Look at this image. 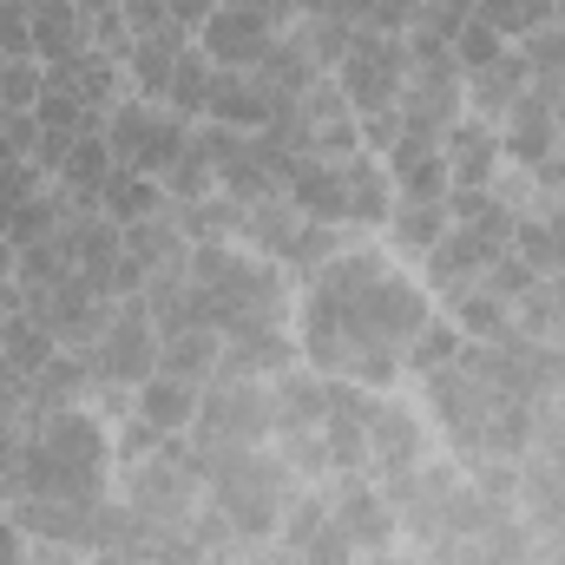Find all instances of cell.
<instances>
[{"label":"cell","instance_id":"obj_1","mask_svg":"<svg viewBox=\"0 0 565 565\" xmlns=\"http://www.w3.org/2000/svg\"><path fill=\"white\" fill-rule=\"evenodd\" d=\"M427 316L434 309L415 289V277H402L382 250H335L309 289L302 355L316 369H335L342 382L388 388Z\"/></svg>","mask_w":565,"mask_h":565},{"label":"cell","instance_id":"obj_2","mask_svg":"<svg viewBox=\"0 0 565 565\" xmlns=\"http://www.w3.org/2000/svg\"><path fill=\"white\" fill-rule=\"evenodd\" d=\"M184 270L204 282L217 335L237 329V322H282L289 296H282V270L270 257H250V250H231V244H191Z\"/></svg>","mask_w":565,"mask_h":565},{"label":"cell","instance_id":"obj_3","mask_svg":"<svg viewBox=\"0 0 565 565\" xmlns=\"http://www.w3.org/2000/svg\"><path fill=\"white\" fill-rule=\"evenodd\" d=\"M415 73V53H408V33H382V26H355L342 66H335V86L342 99L369 119V113H388L402 106V86Z\"/></svg>","mask_w":565,"mask_h":565},{"label":"cell","instance_id":"obj_4","mask_svg":"<svg viewBox=\"0 0 565 565\" xmlns=\"http://www.w3.org/2000/svg\"><path fill=\"white\" fill-rule=\"evenodd\" d=\"M106 145H113V164L145 171V178H164L178 164V151L191 145V119H178L158 99H119L106 113Z\"/></svg>","mask_w":565,"mask_h":565},{"label":"cell","instance_id":"obj_5","mask_svg":"<svg viewBox=\"0 0 565 565\" xmlns=\"http://www.w3.org/2000/svg\"><path fill=\"white\" fill-rule=\"evenodd\" d=\"M244 237L270 257V264H289V270H322L342 244H335V224H316L302 217L289 198H264V204H244Z\"/></svg>","mask_w":565,"mask_h":565},{"label":"cell","instance_id":"obj_6","mask_svg":"<svg viewBox=\"0 0 565 565\" xmlns=\"http://www.w3.org/2000/svg\"><path fill=\"white\" fill-rule=\"evenodd\" d=\"M126 507L139 513L145 526H191L198 520V507H204V480L184 467V460H171L164 447L139 460V467H126Z\"/></svg>","mask_w":565,"mask_h":565},{"label":"cell","instance_id":"obj_7","mask_svg":"<svg viewBox=\"0 0 565 565\" xmlns=\"http://www.w3.org/2000/svg\"><path fill=\"white\" fill-rule=\"evenodd\" d=\"M86 355H93L99 388H139V382L158 375V329H151V316H145V296H126V302L113 309L106 335H99Z\"/></svg>","mask_w":565,"mask_h":565},{"label":"cell","instance_id":"obj_8","mask_svg":"<svg viewBox=\"0 0 565 565\" xmlns=\"http://www.w3.org/2000/svg\"><path fill=\"white\" fill-rule=\"evenodd\" d=\"M198 434L217 440V447H264L277 422H270V388L264 382H237V375H217L198 402Z\"/></svg>","mask_w":565,"mask_h":565},{"label":"cell","instance_id":"obj_9","mask_svg":"<svg viewBox=\"0 0 565 565\" xmlns=\"http://www.w3.org/2000/svg\"><path fill=\"white\" fill-rule=\"evenodd\" d=\"M513 231H520V217L507 211V204H493L480 224H447V237L427 250V282L434 289H454V282H473L500 250H513Z\"/></svg>","mask_w":565,"mask_h":565},{"label":"cell","instance_id":"obj_10","mask_svg":"<svg viewBox=\"0 0 565 565\" xmlns=\"http://www.w3.org/2000/svg\"><path fill=\"white\" fill-rule=\"evenodd\" d=\"M198 46L211 66H231V73H257L277 46V13H250V7H217L204 26H198Z\"/></svg>","mask_w":565,"mask_h":565},{"label":"cell","instance_id":"obj_11","mask_svg":"<svg viewBox=\"0 0 565 565\" xmlns=\"http://www.w3.org/2000/svg\"><path fill=\"white\" fill-rule=\"evenodd\" d=\"M277 533H282V559H289V565H349V559H355L349 533L335 526L329 493H296V507L282 513Z\"/></svg>","mask_w":565,"mask_h":565},{"label":"cell","instance_id":"obj_12","mask_svg":"<svg viewBox=\"0 0 565 565\" xmlns=\"http://www.w3.org/2000/svg\"><path fill=\"white\" fill-rule=\"evenodd\" d=\"M460 113H467V73H460L454 53L408 73V86H402V126H415V132H447Z\"/></svg>","mask_w":565,"mask_h":565},{"label":"cell","instance_id":"obj_13","mask_svg":"<svg viewBox=\"0 0 565 565\" xmlns=\"http://www.w3.org/2000/svg\"><path fill=\"white\" fill-rule=\"evenodd\" d=\"M13 526L46 540V546H99L106 500H13Z\"/></svg>","mask_w":565,"mask_h":565},{"label":"cell","instance_id":"obj_14","mask_svg":"<svg viewBox=\"0 0 565 565\" xmlns=\"http://www.w3.org/2000/svg\"><path fill=\"white\" fill-rule=\"evenodd\" d=\"M329 507H335V526L349 533L355 553H388V540H395V507H388L362 473H335Z\"/></svg>","mask_w":565,"mask_h":565},{"label":"cell","instance_id":"obj_15","mask_svg":"<svg viewBox=\"0 0 565 565\" xmlns=\"http://www.w3.org/2000/svg\"><path fill=\"white\" fill-rule=\"evenodd\" d=\"M289 335L282 322H237L224 329V355H217V375H237V382H264V375H282L289 369Z\"/></svg>","mask_w":565,"mask_h":565},{"label":"cell","instance_id":"obj_16","mask_svg":"<svg viewBox=\"0 0 565 565\" xmlns=\"http://www.w3.org/2000/svg\"><path fill=\"white\" fill-rule=\"evenodd\" d=\"M440 158H447V184H493L500 178V132L480 113H460L440 132Z\"/></svg>","mask_w":565,"mask_h":565},{"label":"cell","instance_id":"obj_17","mask_svg":"<svg viewBox=\"0 0 565 565\" xmlns=\"http://www.w3.org/2000/svg\"><path fill=\"white\" fill-rule=\"evenodd\" d=\"M204 119H217V126H231V132H264V126L277 119V99H270V86H264L257 73H231V66H217Z\"/></svg>","mask_w":565,"mask_h":565},{"label":"cell","instance_id":"obj_18","mask_svg":"<svg viewBox=\"0 0 565 565\" xmlns=\"http://www.w3.org/2000/svg\"><path fill=\"white\" fill-rule=\"evenodd\" d=\"M388 178L402 184V198H447L440 132H415V126H402L395 145H388Z\"/></svg>","mask_w":565,"mask_h":565},{"label":"cell","instance_id":"obj_19","mask_svg":"<svg viewBox=\"0 0 565 565\" xmlns=\"http://www.w3.org/2000/svg\"><path fill=\"white\" fill-rule=\"evenodd\" d=\"M282 198L316 224H349V171H342V158H302Z\"/></svg>","mask_w":565,"mask_h":565},{"label":"cell","instance_id":"obj_20","mask_svg":"<svg viewBox=\"0 0 565 565\" xmlns=\"http://www.w3.org/2000/svg\"><path fill=\"white\" fill-rule=\"evenodd\" d=\"M369 467H375L382 480L422 467V422H415L402 402H375V415H369Z\"/></svg>","mask_w":565,"mask_h":565},{"label":"cell","instance_id":"obj_21","mask_svg":"<svg viewBox=\"0 0 565 565\" xmlns=\"http://www.w3.org/2000/svg\"><path fill=\"white\" fill-rule=\"evenodd\" d=\"M526 86H533V66L507 46L500 60H487V66L467 73V113H480V119L493 126V119H507V113L526 99Z\"/></svg>","mask_w":565,"mask_h":565},{"label":"cell","instance_id":"obj_22","mask_svg":"<svg viewBox=\"0 0 565 565\" xmlns=\"http://www.w3.org/2000/svg\"><path fill=\"white\" fill-rule=\"evenodd\" d=\"M184 53H191V33H184V26H158V33L132 40V53H126V86H132V99H164V86H171V73H178Z\"/></svg>","mask_w":565,"mask_h":565},{"label":"cell","instance_id":"obj_23","mask_svg":"<svg viewBox=\"0 0 565 565\" xmlns=\"http://www.w3.org/2000/svg\"><path fill=\"white\" fill-rule=\"evenodd\" d=\"M329 415V375L316 369H282L270 382V422L277 434H302V427H322Z\"/></svg>","mask_w":565,"mask_h":565},{"label":"cell","instance_id":"obj_24","mask_svg":"<svg viewBox=\"0 0 565 565\" xmlns=\"http://www.w3.org/2000/svg\"><path fill=\"white\" fill-rule=\"evenodd\" d=\"M198 402H204V382H184V375H151V382H139V415L158 434H184V427L198 422Z\"/></svg>","mask_w":565,"mask_h":565},{"label":"cell","instance_id":"obj_25","mask_svg":"<svg viewBox=\"0 0 565 565\" xmlns=\"http://www.w3.org/2000/svg\"><path fill=\"white\" fill-rule=\"evenodd\" d=\"M126 60H113V53H99V46H86V53H73V60H60V66H46V79H60V86H73L86 106H99V113H113L119 106V73Z\"/></svg>","mask_w":565,"mask_h":565},{"label":"cell","instance_id":"obj_26","mask_svg":"<svg viewBox=\"0 0 565 565\" xmlns=\"http://www.w3.org/2000/svg\"><path fill=\"white\" fill-rule=\"evenodd\" d=\"M217 355H224V335L217 329H164L158 335V369L164 375L204 382V375H217Z\"/></svg>","mask_w":565,"mask_h":565},{"label":"cell","instance_id":"obj_27","mask_svg":"<svg viewBox=\"0 0 565 565\" xmlns=\"http://www.w3.org/2000/svg\"><path fill=\"white\" fill-rule=\"evenodd\" d=\"M53 355H60V335H53L33 309H20V316L0 322V362H7L13 375H40Z\"/></svg>","mask_w":565,"mask_h":565},{"label":"cell","instance_id":"obj_28","mask_svg":"<svg viewBox=\"0 0 565 565\" xmlns=\"http://www.w3.org/2000/svg\"><path fill=\"white\" fill-rule=\"evenodd\" d=\"M164 204H171L164 184L145 178V171H126V164H113V178H106V191H99V211H106L113 224H145V217H158Z\"/></svg>","mask_w":565,"mask_h":565},{"label":"cell","instance_id":"obj_29","mask_svg":"<svg viewBox=\"0 0 565 565\" xmlns=\"http://www.w3.org/2000/svg\"><path fill=\"white\" fill-rule=\"evenodd\" d=\"M388 237H395V250L427 257V250L447 237V204H440V198H395V204H388Z\"/></svg>","mask_w":565,"mask_h":565},{"label":"cell","instance_id":"obj_30","mask_svg":"<svg viewBox=\"0 0 565 565\" xmlns=\"http://www.w3.org/2000/svg\"><path fill=\"white\" fill-rule=\"evenodd\" d=\"M257 79L270 86V99H277V106H296V99H302V93L322 79V66L309 60V46H302L296 33H282L277 46H270V60L257 66Z\"/></svg>","mask_w":565,"mask_h":565},{"label":"cell","instance_id":"obj_31","mask_svg":"<svg viewBox=\"0 0 565 565\" xmlns=\"http://www.w3.org/2000/svg\"><path fill=\"white\" fill-rule=\"evenodd\" d=\"M171 224L184 231V244H224L231 231H244V204L231 191H211V198L171 204Z\"/></svg>","mask_w":565,"mask_h":565},{"label":"cell","instance_id":"obj_32","mask_svg":"<svg viewBox=\"0 0 565 565\" xmlns=\"http://www.w3.org/2000/svg\"><path fill=\"white\" fill-rule=\"evenodd\" d=\"M447 296V316L460 322V335H480V342H493L507 322H513V302H500L487 282L473 277V282H454V289H440Z\"/></svg>","mask_w":565,"mask_h":565},{"label":"cell","instance_id":"obj_33","mask_svg":"<svg viewBox=\"0 0 565 565\" xmlns=\"http://www.w3.org/2000/svg\"><path fill=\"white\" fill-rule=\"evenodd\" d=\"M126 257L139 264L145 277H151V270H164V264H184V257H191L184 231L171 224V204H164L158 217H145V224H126Z\"/></svg>","mask_w":565,"mask_h":565},{"label":"cell","instance_id":"obj_34","mask_svg":"<svg viewBox=\"0 0 565 565\" xmlns=\"http://www.w3.org/2000/svg\"><path fill=\"white\" fill-rule=\"evenodd\" d=\"M513 322L546 342V349H565V277H540L520 302H513Z\"/></svg>","mask_w":565,"mask_h":565},{"label":"cell","instance_id":"obj_35","mask_svg":"<svg viewBox=\"0 0 565 565\" xmlns=\"http://www.w3.org/2000/svg\"><path fill=\"white\" fill-rule=\"evenodd\" d=\"M342 171H349V224H388V164H375L369 151H349Z\"/></svg>","mask_w":565,"mask_h":565},{"label":"cell","instance_id":"obj_36","mask_svg":"<svg viewBox=\"0 0 565 565\" xmlns=\"http://www.w3.org/2000/svg\"><path fill=\"white\" fill-rule=\"evenodd\" d=\"M513 250L540 270V277H565V211H540V217H520L513 231Z\"/></svg>","mask_w":565,"mask_h":565},{"label":"cell","instance_id":"obj_37","mask_svg":"<svg viewBox=\"0 0 565 565\" xmlns=\"http://www.w3.org/2000/svg\"><path fill=\"white\" fill-rule=\"evenodd\" d=\"M33 119L46 126V132H66V139H86V132H106V113L99 106H86L73 86H60V79H46V93H40V106H33Z\"/></svg>","mask_w":565,"mask_h":565},{"label":"cell","instance_id":"obj_38","mask_svg":"<svg viewBox=\"0 0 565 565\" xmlns=\"http://www.w3.org/2000/svg\"><path fill=\"white\" fill-rule=\"evenodd\" d=\"M211 79H217V66L204 60V46H191V53L178 60V73H171V86H164L158 106H171L178 119H204V106H211Z\"/></svg>","mask_w":565,"mask_h":565},{"label":"cell","instance_id":"obj_39","mask_svg":"<svg viewBox=\"0 0 565 565\" xmlns=\"http://www.w3.org/2000/svg\"><path fill=\"white\" fill-rule=\"evenodd\" d=\"M158 184H164L171 204H191V198H211V191H217V164H211V151L198 139V126H191V145L178 151V164H171Z\"/></svg>","mask_w":565,"mask_h":565},{"label":"cell","instance_id":"obj_40","mask_svg":"<svg viewBox=\"0 0 565 565\" xmlns=\"http://www.w3.org/2000/svg\"><path fill=\"white\" fill-rule=\"evenodd\" d=\"M473 20H487L500 40H533L540 26H553V0H480Z\"/></svg>","mask_w":565,"mask_h":565},{"label":"cell","instance_id":"obj_41","mask_svg":"<svg viewBox=\"0 0 565 565\" xmlns=\"http://www.w3.org/2000/svg\"><path fill=\"white\" fill-rule=\"evenodd\" d=\"M289 33L309 46V60H316L322 73H335V66H342V53H349V40H355V26H349V20H329V13H302Z\"/></svg>","mask_w":565,"mask_h":565},{"label":"cell","instance_id":"obj_42","mask_svg":"<svg viewBox=\"0 0 565 565\" xmlns=\"http://www.w3.org/2000/svg\"><path fill=\"white\" fill-rule=\"evenodd\" d=\"M460 349H467V335H460V322H454V316H427L422 329H415V342H408V355H402V362H408V369H440V362H454V355H460Z\"/></svg>","mask_w":565,"mask_h":565},{"label":"cell","instance_id":"obj_43","mask_svg":"<svg viewBox=\"0 0 565 565\" xmlns=\"http://www.w3.org/2000/svg\"><path fill=\"white\" fill-rule=\"evenodd\" d=\"M40 93H46V66L40 60H7L0 66V106L7 113H33Z\"/></svg>","mask_w":565,"mask_h":565},{"label":"cell","instance_id":"obj_44","mask_svg":"<svg viewBox=\"0 0 565 565\" xmlns=\"http://www.w3.org/2000/svg\"><path fill=\"white\" fill-rule=\"evenodd\" d=\"M520 60L533 66V79H546V86H565V26H540L533 40H520Z\"/></svg>","mask_w":565,"mask_h":565},{"label":"cell","instance_id":"obj_45","mask_svg":"<svg viewBox=\"0 0 565 565\" xmlns=\"http://www.w3.org/2000/svg\"><path fill=\"white\" fill-rule=\"evenodd\" d=\"M277 460L296 473V480H309V473H329V440H322V427L277 434Z\"/></svg>","mask_w":565,"mask_h":565},{"label":"cell","instance_id":"obj_46","mask_svg":"<svg viewBox=\"0 0 565 565\" xmlns=\"http://www.w3.org/2000/svg\"><path fill=\"white\" fill-rule=\"evenodd\" d=\"M480 282H487V289H493L500 302H520V296H526V289L540 282V270H533V264H526L520 250H500V257H493V264L480 270Z\"/></svg>","mask_w":565,"mask_h":565},{"label":"cell","instance_id":"obj_47","mask_svg":"<svg viewBox=\"0 0 565 565\" xmlns=\"http://www.w3.org/2000/svg\"><path fill=\"white\" fill-rule=\"evenodd\" d=\"M507 53V40L487 26V20H467L460 33H454V60H460V73H473V66H487V60H500Z\"/></svg>","mask_w":565,"mask_h":565},{"label":"cell","instance_id":"obj_48","mask_svg":"<svg viewBox=\"0 0 565 565\" xmlns=\"http://www.w3.org/2000/svg\"><path fill=\"white\" fill-rule=\"evenodd\" d=\"M7 60H33V20L26 0H0V66Z\"/></svg>","mask_w":565,"mask_h":565},{"label":"cell","instance_id":"obj_49","mask_svg":"<svg viewBox=\"0 0 565 565\" xmlns=\"http://www.w3.org/2000/svg\"><path fill=\"white\" fill-rule=\"evenodd\" d=\"M33 145H40V119L33 113H7L0 119V164H26Z\"/></svg>","mask_w":565,"mask_h":565},{"label":"cell","instance_id":"obj_50","mask_svg":"<svg viewBox=\"0 0 565 565\" xmlns=\"http://www.w3.org/2000/svg\"><path fill=\"white\" fill-rule=\"evenodd\" d=\"M158 447H164V434H158V427L145 422V415H132V422L119 427V440H113V454H119L126 467H139V460H151Z\"/></svg>","mask_w":565,"mask_h":565},{"label":"cell","instance_id":"obj_51","mask_svg":"<svg viewBox=\"0 0 565 565\" xmlns=\"http://www.w3.org/2000/svg\"><path fill=\"white\" fill-rule=\"evenodd\" d=\"M427 0H375L369 7V26H382V33H408L415 20H422Z\"/></svg>","mask_w":565,"mask_h":565},{"label":"cell","instance_id":"obj_52","mask_svg":"<svg viewBox=\"0 0 565 565\" xmlns=\"http://www.w3.org/2000/svg\"><path fill=\"white\" fill-rule=\"evenodd\" d=\"M355 126H362V145H369V151H388V145H395V132H402V106L369 113V119H355Z\"/></svg>","mask_w":565,"mask_h":565},{"label":"cell","instance_id":"obj_53","mask_svg":"<svg viewBox=\"0 0 565 565\" xmlns=\"http://www.w3.org/2000/svg\"><path fill=\"white\" fill-rule=\"evenodd\" d=\"M119 13H126V33H132V40H145V33H158V26H171V13H164L158 0H126Z\"/></svg>","mask_w":565,"mask_h":565},{"label":"cell","instance_id":"obj_54","mask_svg":"<svg viewBox=\"0 0 565 565\" xmlns=\"http://www.w3.org/2000/svg\"><path fill=\"white\" fill-rule=\"evenodd\" d=\"M164 13H171V26H184V33H198L211 13H217V0H158Z\"/></svg>","mask_w":565,"mask_h":565},{"label":"cell","instance_id":"obj_55","mask_svg":"<svg viewBox=\"0 0 565 565\" xmlns=\"http://www.w3.org/2000/svg\"><path fill=\"white\" fill-rule=\"evenodd\" d=\"M369 7H375V0H316V13L349 20V26H369Z\"/></svg>","mask_w":565,"mask_h":565},{"label":"cell","instance_id":"obj_56","mask_svg":"<svg viewBox=\"0 0 565 565\" xmlns=\"http://www.w3.org/2000/svg\"><path fill=\"white\" fill-rule=\"evenodd\" d=\"M20 309H26V302H20V282L7 277V282H0V322H7V316H20Z\"/></svg>","mask_w":565,"mask_h":565},{"label":"cell","instance_id":"obj_57","mask_svg":"<svg viewBox=\"0 0 565 565\" xmlns=\"http://www.w3.org/2000/svg\"><path fill=\"white\" fill-rule=\"evenodd\" d=\"M119 7H126V0H79V13H86V20H99V13H119Z\"/></svg>","mask_w":565,"mask_h":565},{"label":"cell","instance_id":"obj_58","mask_svg":"<svg viewBox=\"0 0 565 565\" xmlns=\"http://www.w3.org/2000/svg\"><path fill=\"white\" fill-rule=\"evenodd\" d=\"M289 13L302 20V13H316V0H277V20H289Z\"/></svg>","mask_w":565,"mask_h":565},{"label":"cell","instance_id":"obj_59","mask_svg":"<svg viewBox=\"0 0 565 565\" xmlns=\"http://www.w3.org/2000/svg\"><path fill=\"white\" fill-rule=\"evenodd\" d=\"M217 7H250V13H277V0H217Z\"/></svg>","mask_w":565,"mask_h":565},{"label":"cell","instance_id":"obj_60","mask_svg":"<svg viewBox=\"0 0 565 565\" xmlns=\"http://www.w3.org/2000/svg\"><path fill=\"white\" fill-rule=\"evenodd\" d=\"M13 257H20V250H13V244H7V237H0V282L13 277Z\"/></svg>","mask_w":565,"mask_h":565},{"label":"cell","instance_id":"obj_61","mask_svg":"<svg viewBox=\"0 0 565 565\" xmlns=\"http://www.w3.org/2000/svg\"><path fill=\"white\" fill-rule=\"evenodd\" d=\"M553 20H559V26H565V0H553Z\"/></svg>","mask_w":565,"mask_h":565},{"label":"cell","instance_id":"obj_62","mask_svg":"<svg viewBox=\"0 0 565 565\" xmlns=\"http://www.w3.org/2000/svg\"><path fill=\"white\" fill-rule=\"evenodd\" d=\"M369 565H402V559H388V553H375V559H369Z\"/></svg>","mask_w":565,"mask_h":565},{"label":"cell","instance_id":"obj_63","mask_svg":"<svg viewBox=\"0 0 565 565\" xmlns=\"http://www.w3.org/2000/svg\"><path fill=\"white\" fill-rule=\"evenodd\" d=\"M559 132H565V93H559Z\"/></svg>","mask_w":565,"mask_h":565},{"label":"cell","instance_id":"obj_64","mask_svg":"<svg viewBox=\"0 0 565 565\" xmlns=\"http://www.w3.org/2000/svg\"><path fill=\"white\" fill-rule=\"evenodd\" d=\"M0 119H7V106H0Z\"/></svg>","mask_w":565,"mask_h":565}]
</instances>
